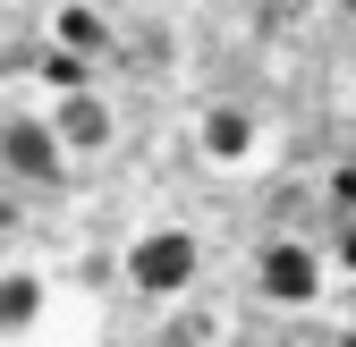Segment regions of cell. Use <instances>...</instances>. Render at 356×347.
Returning a JSON list of instances; mask_svg holds the SVG:
<instances>
[{"label": "cell", "instance_id": "6da1fadb", "mask_svg": "<svg viewBox=\"0 0 356 347\" xmlns=\"http://www.w3.org/2000/svg\"><path fill=\"white\" fill-rule=\"evenodd\" d=\"M127 288L136 296H153V305H178V296L195 288V271H204V246H195V229H178V221H161V229H145V237H127Z\"/></svg>", "mask_w": 356, "mask_h": 347}, {"label": "cell", "instance_id": "7a4b0ae2", "mask_svg": "<svg viewBox=\"0 0 356 347\" xmlns=\"http://www.w3.org/2000/svg\"><path fill=\"white\" fill-rule=\"evenodd\" d=\"M331 254L314 246V237H263L254 246V296L263 305H314V296L331 288Z\"/></svg>", "mask_w": 356, "mask_h": 347}, {"label": "cell", "instance_id": "3957f363", "mask_svg": "<svg viewBox=\"0 0 356 347\" xmlns=\"http://www.w3.org/2000/svg\"><path fill=\"white\" fill-rule=\"evenodd\" d=\"M254 144H263V119H254L246 102H204V119H195V153H204L212 169H246Z\"/></svg>", "mask_w": 356, "mask_h": 347}, {"label": "cell", "instance_id": "277c9868", "mask_svg": "<svg viewBox=\"0 0 356 347\" xmlns=\"http://www.w3.org/2000/svg\"><path fill=\"white\" fill-rule=\"evenodd\" d=\"M68 161L51 110H9V178H51V169Z\"/></svg>", "mask_w": 356, "mask_h": 347}, {"label": "cell", "instance_id": "5b68a950", "mask_svg": "<svg viewBox=\"0 0 356 347\" xmlns=\"http://www.w3.org/2000/svg\"><path fill=\"white\" fill-rule=\"evenodd\" d=\"M51 127H60L68 153H102V144L119 136V119H111V102L94 94V85H85V94H60V102H51Z\"/></svg>", "mask_w": 356, "mask_h": 347}, {"label": "cell", "instance_id": "8992f818", "mask_svg": "<svg viewBox=\"0 0 356 347\" xmlns=\"http://www.w3.org/2000/svg\"><path fill=\"white\" fill-rule=\"evenodd\" d=\"M51 42H68V51H85V60H102V51H111V17L94 9V0H60V9H51Z\"/></svg>", "mask_w": 356, "mask_h": 347}, {"label": "cell", "instance_id": "52a82bcc", "mask_svg": "<svg viewBox=\"0 0 356 347\" xmlns=\"http://www.w3.org/2000/svg\"><path fill=\"white\" fill-rule=\"evenodd\" d=\"M34 314H42V280L26 263H9V280H0V322H9V339H26Z\"/></svg>", "mask_w": 356, "mask_h": 347}, {"label": "cell", "instance_id": "ba28073f", "mask_svg": "<svg viewBox=\"0 0 356 347\" xmlns=\"http://www.w3.org/2000/svg\"><path fill=\"white\" fill-rule=\"evenodd\" d=\"M34 76H42V94H85V85H94V60H85V51H68V42H51V51H42L34 60Z\"/></svg>", "mask_w": 356, "mask_h": 347}, {"label": "cell", "instance_id": "9c48e42d", "mask_svg": "<svg viewBox=\"0 0 356 347\" xmlns=\"http://www.w3.org/2000/svg\"><path fill=\"white\" fill-rule=\"evenodd\" d=\"M331 203H339V221L356 212V161H339V169H331Z\"/></svg>", "mask_w": 356, "mask_h": 347}, {"label": "cell", "instance_id": "30bf717a", "mask_svg": "<svg viewBox=\"0 0 356 347\" xmlns=\"http://www.w3.org/2000/svg\"><path fill=\"white\" fill-rule=\"evenodd\" d=\"M331 263L356 280V212H348V221H339V237H331Z\"/></svg>", "mask_w": 356, "mask_h": 347}, {"label": "cell", "instance_id": "8fae6325", "mask_svg": "<svg viewBox=\"0 0 356 347\" xmlns=\"http://www.w3.org/2000/svg\"><path fill=\"white\" fill-rule=\"evenodd\" d=\"M339 347H356V330H348V339H339Z\"/></svg>", "mask_w": 356, "mask_h": 347}]
</instances>
